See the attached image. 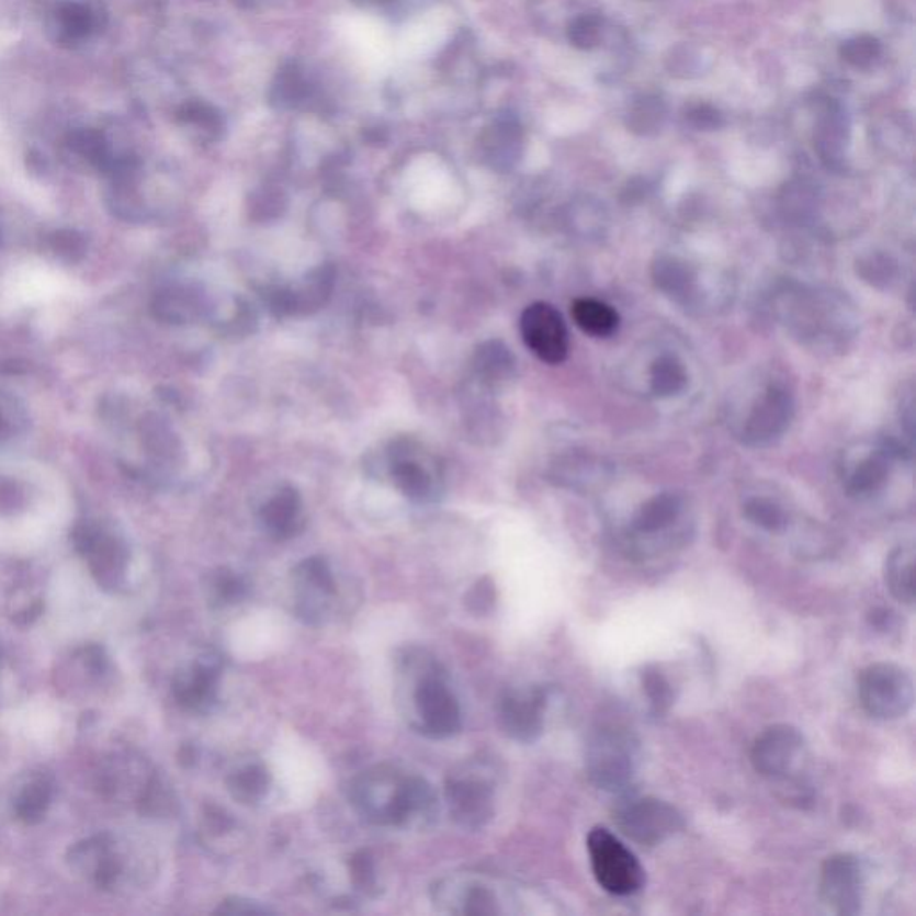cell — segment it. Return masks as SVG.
Returning a JSON list of instances; mask_svg holds the SVG:
<instances>
[{
  "label": "cell",
  "mask_w": 916,
  "mask_h": 916,
  "mask_svg": "<svg viewBox=\"0 0 916 916\" xmlns=\"http://www.w3.org/2000/svg\"><path fill=\"white\" fill-rule=\"evenodd\" d=\"M858 697L868 716L892 722L912 711L915 683L909 671L902 666L875 663L859 674Z\"/></svg>",
  "instance_id": "cell-6"
},
{
  "label": "cell",
  "mask_w": 916,
  "mask_h": 916,
  "mask_svg": "<svg viewBox=\"0 0 916 916\" xmlns=\"http://www.w3.org/2000/svg\"><path fill=\"white\" fill-rule=\"evenodd\" d=\"M76 543L88 558L93 575L104 586H121L129 552L117 533L104 529L102 524L84 523L76 530Z\"/></svg>",
  "instance_id": "cell-18"
},
{
  "label": "cell",
  "mask_w": 916,
  "mask_h": 916,
  "mask_svg": "<svg viewBox=\"0 0 916 916\" xmlns=\"http://www.w3.org/2000/svg\"><path fill=\"white\" fill-rule=\"evenodd\" d=\"M496 592L495 586L489 578H482L475 586L471 587L466 595V606L471 612L475 614H485L489 612L495 606Z\"/></svg>",
  "instance_id": "cell-50"
},
{
  "label": "cell",
  "mask_w": 916,
  "mask_h": 916,
  "mask_svg": "<svg viewBox=\"0 0 916 916\" xmlns=\"http://www.w3.org/2000/svg\"><path fill=\"white\" fill-rule=\"evenodd\" d=\"M206 827L215 834L228 833L234 827V819L229 818L224 811L210 810L206 813Z\"/></svg>",
  "instance_id": "cell-53"
},
{
  "label": "cell",
  "mask_w": 916,
  "mask_h": 916,
  "mask_svg": "<svg viewBox=\"0 0 916 916\" xmlns=\"http://www.w3.org/2000/svg\"><path fill=\"white\" fill-rule=\"evenodd\" d=\"M16 417L8 412L2 405H0V448L4 446L5 442L10 441L13 433H15Z\"/></svg>",
  "instance_id": "cell-54"
},
{
  "label": "cell",
  "mask_w": 916,
  "mask_h": 916,
  "mask_svg": "<svg viewBox=\"0 0 916 916\" xmlns=\"http://www.w3.org/2000/svg\"><path fill=\"white\" fill-rule=\"evenodd\" d=\"M648 384L657 398H674L688 387V369L677 354H659L648 369Z\"/></svg>",
  "instance_id": "cell-33"
},
{
  "label": "cell",
  "mask_w": 916,
  "mask_h": 916,
  "mask_svg": "<svg viewBox=\"0 0 916 916\" xmlns=\"http://www.w3.org/2000/svg\"><path fill=\"white\" fill-rule=\"evenodd\" d=\"M260 523L271 538L280 541L297 535L305 524L299 493L291 485L274 493L260 510Z\"/></svg>",
  "instance_id": "cell-24"
},
{
  "label": "cell",
  "mask_w": 916,
  "mask_h": 916,
  "mask_svg": "<svg viewBox=\"0 0 916 916\" xmlns=\"http://www.w3.org/2000/svg\"><path fill=\"white\" fill-rule=\"evenodd\" d=\"M902 456V446L887 441L864 453L859 461L845 466L844 487L852 498H870L884 489L893 471V462Z\"/></svg>",
  "instance_id": "cell-19"
},
{
  "label": "cell",
  "mask_w": 916,
  "mask_h": 916,
  "mask_svg": "<svg viewBox=\"0 0 916 916\" xmlns=\"http://www.w3.org/2000/svg\"><path fill=\"white\" fill-rule=\"evenodd\" d=\"M587 852L592 875L607 893L629 897L645 886L646 873L640 859L606 827H595L589 833Z\"/></svg>",
  "instance_id": "cell-5"
},
{
  "label": "cell",
  "mask_w": 916,
  "mask_h": 916,
  "mask_svg": "<svg viewBox=\"0 0 916 916\" xmlns=\"http://www.w3.org/2000/svg\"><path fill=\"white\" fill-rule=\"evenodd\" d=\"M223 663L217 655H203L194 665L183 669L174 680V697L183 708L195 713H208L218 700V682Z\"/></svg>",
  "instance_id": "cell-20"
},
{
  "label": "cell",
  "mask_w": 916,
  "mask_h": 916,
  "mask_svg": "<svg viewBox=\"0 0 916 916\" xmlns=\"http://www.w3.org/2000/svg\"><path fill=\"white\" fill-rule=\"evenodd\" d=\"M614 822L626 838L643 847H657L682 830L680 811L655 796L625 800L618 805Z\"/></svg>",
  "instance_id": "cell-10"
},
{
  "label": "cell",
  "mask_w": 916,
  "mask_h": 916,
  "mask_svg": "<svg viewBox=\"0 0 916 916\" xmlns=\"http://www.w3.org/2000/svg\"><path fill=\"white\" fill-rule=\"evenodd\" d=\"M524 344L541 362L563 364L569 353V333L561 312L550 303L538 301L524 308L519 320Z\"/></svg>",
  "instance_id": "cell-15"
},
{
  "label": "cell",
  "mask_w": 916,
  "mask_h": 916,
  "mask_svg": "<svg viewBox=\"0 0 916 916\" xmlns=\"http://www.w3.org/2000/svg\"><path fill=\"white\" fill-rule=\"evenodd\" d=\"M2 240H4V235H2V229H0V248H2Z\"/></svg>",
  "instance_id": "cell-56"
},
{
  "label": "cell",
  "mask_w": 916,
  "mask_h": 916,
  "mask_svg": "<svg viewBox=\"0 0 916 916\" xmlns=\"http://www.w3.org/2000/svg\"><path fill=\"white\" fill-rule=\"evenodd\" d=\"M150 306L156 319L169 325H189L203 316L204 299L192 286L172 285L156 292Z\"/></svg>",
  "instance_id": "cell-27"
},
{
  "label": "cell",
  "mask_w": 916,
  "mask_h": 916,
  "mask_svg": "<svg viewBox=\"0 0 916 916\" xmlns=\"http://www.w3.org/2000/svg\"><path fill=\"white\" fill-rule=\"evenodd\" d=\"M743 516L767 532H782L790 524V514L781 504L765 496H751L743 504Z\"/></svg>",
  "instance_id": "cell-38"
},
{
  "label": "cell",
  "mask_w": 916,
  "mask_h": 916,
  "mask_svg": "<svg viewBox=\"0 0 916 916\" xmlns=\"http://www.w3.org/2000/svg\"><path fill=\"white\" fill-rule=\"evenodd\" d=\"M495 771L484 761L464 762L446 779L451 818L464 829H482L495 815Z\"/></svg>",
  "instance_id": "cell-4"
},
{
  "label": "cell",
  "mask_w": 916,
  "mask_h": 916,
  "mask_svg": "<svg viewBox=\"0 0 916 916\" xmlns=\"http://www.w3.org/2000/svg\"><path fill=\"white\" fill-rule=\"evenodd\" d=\"M847 142H849V122L844 110L836 102H824L815 132V147L819 160L827 169L844 172L847 167Z\"/></svg>",
  "instance_id": "cell-22"
},
{
  "label": "cell",
  "mask_w": 916,
  "mask_h": 916,
  "mask_svg": "<svg viewBox=\"0 0 916 916\" xmlns=\"http://www.w3.org/2000/svg\"><path fill=\"white\" fill-rule=\"evenodd\" d=\"M795 417V398L782 384H768L757 394L739 422L737 437L750 448H767L779 441Z\"/></svg>",
  "instance_id": "cell-8"
},
{
  "label": "cell",
  "mask_w": 916,
  "mask_h": 916,
  "mask_svg": "<svg viewBox=\"0 0 916 916\" xmlns=\"http://www.w3.org/2000/svg\"><path fill=\"white\" fill-rule=\"evenodd\" d=\"M25 505V490L15 478L0 476V514H13Z\"/></svg>",
  "instance_id": "cell-51"
},
{
  "label": "cell",
  "mask_w": 916,
  "mask_h": 916,
  "mask_svg": "<svg viewBox=\"0 0 916 916\" xmlns=\"http://www.w3.org/2000/svg\"><path fill=\"white\" fill-rule=\"evenodd\" d=\"M65 152L88 169L106 172L112 163L113 152L104 133L93 127H79L68 133L65 138Z\"/></svg>",
  "instance_id": "cell-28"
},
{
  "label": "cell",
  "mask_w": 916,
  "mask_h": 916,
  "mask_svg": "<svg viewBox=\"0 0 916 916\" xmlns=\"http://www.w3.org/2000/svg\"><path fill=\"white\" fill-rule=\"evenodd\" d=\"M388 470L403 495L417 504L437 500L441 495V471L436 459L410 439L393 442Z\"/></svg>",
  "instance_id": "cell-11"
},
{
  "label": "cell",
  "mask_w": 916,
  "mask_h": 916,
  "mask_svg": "<svg viewBox=\"0 0 916 916\" xmlns=\"http://www.w3.org/2000/svg\"><path fill=\"white\" fill-rule=\"evenodd\" d=\"M296 612L308 625H320L331 617L337 580L330 563L323 557H308L292 572Z\"/></svg>",
  "instance_id": "cell-12"
},
{
  "label": "cell",
  "mask_w": 916,
  "mask_h": 916,
  "mask_svg": "<svg viewBox=\"0 0 916 916\" xmlns=\"http://www.w3.org/2000/svg\"><path fill=\"white\" fill-rule=\"evenodd\" d=\"M856 267H858L859 276L863 278L864 282L873 286H883V289L895 282L898 272L897 262L884 252L864 255L859 258Z\"/></svg>",
  "instance_id": "cell-39"
},
{
  "label": "cell",
  "mask_w": 916,
  "mask_h": 916,
  "mask_svg": "<svg viewBox=\"0 0 916 916\" xmlns=\"http://www.w3.org/2000/svg\"><path fill=\"white\" fill-rule=\"evenodd\" d=\"M521 140L523 132L514 117H504L496 122L484 138L485 155L490 166L498 170L512 169L521 155Z\"/></svg>",
  "instance_id": "cell-29"
},
{
  "label": "cell",
  "mask_w": 916,
  "mask_h": 916,
  "mask_svg": "<svg viewBox=\"0 0 916 916\" xmlns=\"http://www.w3.org/2000/svg\"><path fill=\"white\" fill-rule=\"evenodd\" d=\"M248 583L231 569H217L210 575L206 584L208 601L214 607L235 606L248 597Z\"/></svg>",
  "instance_id": "cell-37"
},
{
  "label": "cell",
  "mask_w": 916,
  "mask_h": 916,
  "mask_svg": "<svg viewBox=\"0 0 916 916\" xmlns=\"http://www.w3.org/2000/svg\"><path fill=\"white\" fill-rule=\"evenodd\" d=\"M868 621H870V625L873 629H878V631H887V629H892L893 623H895V614L892 611H887V609H873L870 614H868Z\"/></svg>",
  "instance_id": "cell-55"
},
{
  "label": "cell",
  "mask_w": 916,
  "mask_h": 916,
  "mask_svg": "<svg viewBox=\"0 0 916 916\" xmlns=\"http://www.w3.org/2000/svg\"><path fill=\"white\" fill-rule=\"evenodd\" d=\"M781 210L791 223L807 224L818 210V194L810 181L795 180L785 184L781 194Z\"/></svg>",
  "instance_id": "cell-35"
},
{
  "label": "cell",
  "mask_w": 916,
  "mask_h": 916,
  "mask_svg": "<svg viewBox=\"0 0 916 916\" xmlns=\"http://www.w3.org/2000/svg\"><path fill=\"white\" fill-rule=\"evenodd\" d=\"M771 312L810 350L841 353L858 335L852 301L830 289L784 283L773 292Z\"/></svg>",
  "instance_id": "cell-1"
},
{
  "label": "cell",
  "mask_w": 916,
  "mask_h": 916,
  "mask_svg": "<svg viewBox=\"0 0 916 916\" xmlns=\"http://www.w3.org/2000/svg\"><path fill=\"white\" fill-rule=\"evenodd\" d=\"M683 514L682 496L677 493H660L641 505L626 533L629 550L640 555L657 553L660 543H668L671 529L677 527Z\"/></svg>",
  "instance_id": "cell-14"
},
{
  "label": "cell",
  "mask_w": 916,
  "mask_h": 916,
  "mask_svg": "<svg viewBox=\"0 0 916 916\" xmlns=\"http://www.w3.org/2000/svg\"><path fill=\"white\" fill-rule=\"evenodd\" d=\"M271 782V773L262 762H246L228 777L229 795L240 804H258L265 799Z\"/></svg>",
  "instance_id": "cell-34"
},
{
  "label": "cell",
  "mask_w": 916,
  "mask_h": 916,
  "mask_svg": "<svg viewBox=\"0 0 916 916\" xmlns=\"http://www.w3.org/2000/svg\"><path fill=\"white\" fill-rule=\"evenodd\" d=\"M575 325L595 339H609L620 328V316L611 305L592 297H580L572 305Z\"/></svg>",
  "instance_id": "cell-31"
},
{
  "label": "cell",
  "mask_w": 916,
  "mask_h": 916,
  "mask_svg": "<svg viewBox=\"0 0 916 916\" xmlns=\"http://www.w3.org/2000/svg\"><path fill=\"white\" fill-rule=\"evenodd\" d=\"M350 875L354 887L360 892L371 893L374 895L378 890V875H376V864L374 859L367 850H359L354 852L350 859Z\"/></svg>",
  "instance_id": "cell-48"
},
{
  "label": "cell",
  "mask_w": 916,
  "mask_h": 916,
  "mask_svg": "<svg viewBox=\"0 0 916 916\" xmlns=\"http://www.w3.org/2000/svg\"><path fill=\"white\" fill-rule=\"evenodd\" d=\"M819 895L836 915H858L863 906V864L852 853H834L819 870Z\"/></svg>",
  "instance_id": "cell-13"
},
{
  "label": "cell",
  "mask_w": 916,
  "mask_h": 916,
  "mask_svg": "<svg viewBox=\"0 0 916 916\" xmlns=\"http://www.w3.org/2000/svg\"><path fill=\"white\" fill-rule=\"evenodd\" d=\"M306 95V83L301 78L296 65H285L278 72L276 83L272 88V99L280 106H292Z\"/></svg>",
  "instance_id": "cell-45"
},
{
  "label": "cell",
  "mask_w": 916,
  "mask_h": 916,
  "mask_svg": "<svg viewBox=\"0 0 916 916\" xmlns=\"http://www.w3.org/2000/svg\"><path fill=\"white\" fill-rule=\"evenodd\" d=\"M686 121L699 132H716L725 124L722 112L708 102L691 104L686 110Z\"/></svg>",
  "instance_id": "cell-49"
},
{
  "label": "cell",
  "mask_w": 916,
  "mask_h": 916,
  "mask_svg": "<svg viewBox=\"0 0 916 916\" xmlns=\"http://www.w3.org/2000/svg\"><path fill=\"white\" fill-rule=\"evenodd\" d=\"M641 679L646 697L651 700L652 713L655 716L668 713L674 703V688L668 677L659 668H646Z\"/></svg>",
  "instance_id": "cell-42"
},
{
  "label": "cell",
  "mask_w": 916,
  "mask_h": 916,
  "mask_svg": "<svg viewBox=\"0 0 916 916\" xmlns=\"http://www.w3.org/2000/svg\"><path fill=\"white\" fill-rule=\"evenodd\" d=\"M549 689L543 686L510 689L498 705L500 725L507 736L519 743L538 742L544 731Z\"/></svg>",
  "instance_id": "cell-17"
},
{
  "label": "cell",
  "mask_w": 916,
  "mask_h": 916,
  "mask_svg": "<svg viewBox=\"0 0 916 916\" xmlns=\"http://www.w3.org/2000/svg\"><path fill=\"white\" fill-rule=\"evenodd\" d=\"M335 271L331 265H320L308 274L303 282L278 292L274 296V308L280 314H312L319 310L330 299L333 291Z\"/></svg>",
  "instance_id": "cell-21"
},
{
  "label": "cell",
  "mask_w": 916,
  "mask_h": 916,
  "mask_svg": "<svg viewBox=\"0 0 916 916\" xmlns=\"http://www.w3.org/2000/svg\"><path fill=\"white\" fill-rule=\"evenodd\" d=\"M49 251L61 262L72 265L87 257L88 244L83 235L76 229H58L49 235L47 240Z\"/></svg>",
  "instance_id": "cell-40"
},
{
  "label": "cell",
  "mask_w": 916,
  "mask_h": 916,
  "mask_svg": "<svg viewBox=\"0 0 916 916\" xmlns=\"http://www.w3.org/2000/svg\"><path fill=\"white\" fill-rule=\"evenodd\" d=\"M607 473L609 467L603 462L586 455H567L552 466L553 480L569 489H586L600 484Z\"/></svg>",
  "instance_id": "cell-32"
},
{
  "label": "cell",
  "mask_w": 916,
  "mask_h": 916,
  "mask_svg": "<svg viewBox=\"0 0 916 916\" xmlns=\"http://www.w3.org/2000/svg\"><path fill=\"white\" fill-rule=\"evenodd\" d=\"M805 751L804 734L793 725L777 723L756 737L750 750L751 767L770 781L795 782Z\"/></svg>",
  "instance_id": "cell-9"
},
{
  "label": "cell",
  "mask_w": 916,
  "mask_h": 916,
  "mask_svg": "<svg viewBox=\"0 0 916 916\" xmlns=\"http://www.w3.org/2000/svg\"><path fill=\"white\" fill-rule=\"evenodd\" d=\"M176 117H178V122L183 124V126L200 127L201 132L210 133V135H215L223 127L220 113L214 106L206 104V102H184L183 106L178 110Z\"/></svg>",
  "instance_id": "cell-44"
},
{
  "label": "cell",
  "mask_w": 916,
  "mask_h": 916,
  "mask_svg": "<svg viewBox=\"0 0 916 916\" xmlns=\"http://www.w3.org/2000/svg\"><path fill=\"white\" fill-rule=\"evenodd\" d=\"M881 50V42L875 36L861 34L844 42L839 47V56L852 67L868 68L878 61Z\"/></svg>",
  "instance_id": "cell-43"
},
{
  "label": "cell",
  "mask_w": 916,
  "mask_h": 916,
  "mask_svg": "<svg viewBox=\"0 0 916 916\" xmlns=\"http://www.w3.org/2000/svg\"><path fill=\"white\" fill-rule=\"evenodd\" d=\"M652 280L669 299L683 306H694L700 301L699 271L682 258L660 255L652 263Z\"/></svg>",
  "instance_id": "cell-23"
},
{
  "label": "cell",
  "mask_w": 916,
  "mask_h": 916,
  "mask_svg": "<svg viewBox=\"0 0 916 916\" xmlns=\"http://www.w3.org/2000/svg\"><path fill=\"white\" fill-rule=\"evenodd\" d=\"M101 27V15L93 5L78 0H64L54 8L50 31L58 44L76 45L90 38Z\"/></svg>",
  "instance_id": "cell-25"
},
{
  "label": "cell",
  "mask_w": 916,
  "mask_h": 916,
  "mask_svg": "<svg viewBox=\"0 0 916 916\" xmlns=\"http://www.w3.org/2000/svg\"><path fill=\"white\" fill-rule=\"evenodd\" d=\"M884 584L895 600L909 607L915 603V549L912 544L898 546L887 555Z\"/></svg>",
  "instance_id": "cell-30"
},
{
  "label": "cell",
  "mask_w": 916,
  "mask_h": 916,
  "mask_svg": "<svg viewBox=\"0 0 916 916\" xmlns=\"http://www.w3.org/2000/svg\"><path fill=\"white\" fill-rule=\"evenodd\" d=\"M601 24L603 22H601L600 16L592 15V13H589V15L586 13V15L572 20L567 25L569 44L580 50L595 49L600 44Z\"/></svg>",
  "instance_id": "cell-47"
},
{
  "label": "cell",
  "mask_w": 916,
  "mask_h": 916,
  "mask_svg": "<svg viewBox=\"0 0 916 916\" xmlns=\"http://www.w3.org/2000/svg\"><path fill=\"white\" fill-rule=\"evenodd\" d=\"M473 373L482 388L498 391L514 380V354L501 340H487L476 348Z\"/></svg>",
  "instance_id": "cell-26"
},
{
  "label": "cell",
  "mask_w": 916,
  "mask_h": 916,
  "mask_svg": "<svg viewBox=\"0 0 916 916\" xmlns=\"http://www.w3.org/2000/svg\"><path fill=\"white\" fill-rule=\"evenodd\" d=\"M354 810L382 827L421 829L436 819L439 800L422 777L394 767H374L351 784Z\"/></svg>",
  "instance_id": "cell-2"
},
{
  "label": "cell",
  "mask_w": 916,
  "mask_h": 916,
  "mask_svg": "<svg viewBox=\"0 0 916 916\" xmlns=\"http://www.w3.org/2000/svg\"><path fill=\"white\" fill-rule=\"evenodd\" d=\"M416 727L430 737H450L461 733L462 711L437 663H427L417 677L412 693Z\"/></svg>",
  "instance_id": "cell-7"
},
{
  "label": "cell",
  "mask_w": 916,
  "mask_h": 916,
  "mask_svg": "<svg viewBox=\"0 0 916 916\" xmlns=\"http://www.w3.org/2000/svg\"><path fill=\"white\" fill-rule=\"evenodd\" d=\"M432 901L441 912L453 915H500V895L487 879L455 873L432 887Z\"/></svg>",
  "instance_id": "cell-16"
},
{
  "label": "cell",
  "mask_w": 916,
  "mask_h": 916,
  "mask_svg": "<svg viewBox=\"0 0 916 916\" xmlns=\"http://www.w3.org/2000/svg\"><path fill=\"white\" fill-rule=\"evenodd\" d=\"M217 912L224 915H265V913H272V909L249 898L229 897L218 906Z\"/></svg>",
  "instance_id": "cell-52"
},
{
  "label": "cell",
  "mask_w": 916,
  "mask_h": 916,
  "mask_svg": "<svg viewBox=\"0 0 916 916\" xmlns=\"http://www.w3.org/2000/svg\"><path fill=\"white\" fill-rule=\"evenodd\" d=\"M640 739L620 722H601L587 737L586 771L606 791H625L640 768Z\"/></svg>",
  "instance_id": "cell-3"
},
{
  "label": "cell",
  "mask_w": 916,
  "mask_h": 916,
  "mask_svg": "<svg viewBox=\"0 0 916 916\" xmlns=\"http://www.w3.org/2000/svg\"><path fill=\"white\" fill-rule=\"evenodd\" d=\"M569 224L573 231L583 238L600 237L606 234V212L592 201H580V204L572 210Z\"/></svg>",
  "instance_id": "cell-41"
},
{
  "label": "cell",
  "mask_w": 916,
  "mask_h": 916,
  "mask_svg": "<svg viewBox=\"0 0 916 916\" xmlns=\"http://www.w3.org/2000/svg\"><path fill=\"white\" fill-rule=\"evenodd\" d=\"M666 104L657 95H643L632 102L631 110L626 113V127L629 132L640 136H651L660 132L665 126Z\"/></svg>",
  "instance_id": "cell-36"
},
{
  "label": "cell",
  "mask_w": 916,
  "mask_h": 916,
  "mask_svg": "<svg viewBox=\"0 0 916 916\" xmlns=\"http://www.w3.org/2000/svg\"><path fill=\"white\" fill-rule=\"evenodd\" d=\"M50 788L44 779H36L24 785V790L16 799V811L22 818L33 822L44 815L45 807L49 804Z\"/></svg>",
  "instance_id": "cell-46"
}]
</instances>
